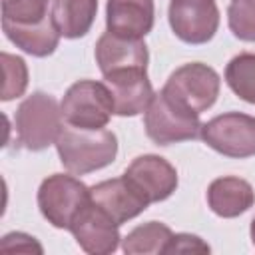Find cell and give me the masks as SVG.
I'll use <instances>...</instances> for the list:
<instances>
[{"label": "cell", "mask_w": 255, "mask_h": 255, "mask_svg": "<svg viewBox=\"0 0 255 255\" xmlns=\"http://www.w3.org/2000/svg\"><path fill=\"white\" fill-rule=\"evenodd\" d=\"M255 201L249 181L241 177H219L207 189V203L219 217H237L245 213Z\"/></svg>", "instance_id": "16"}, {"label": "cell", "mask_w": 255, "mask_h": 255, "mask_svg": "<svg viewBox=\"0 0 255 255\" xmlns=\"http://www.w3.org/2000/svg\"><path fill=\"white\" fill-rule=\"evenodd\" d=\"M0 64H2V92H0V98L4 102L20 98L24 94L26 86H28L26 62L22 58H18V56L2 52Z\"/></svg>", "instance_id": "20"}, {"label": "cell", "mask_w": 255, "mask_h": 255, "mask_svg": "<svg viewBox=\"0 0 255 255\" xmlns=\"http://www.w3.org/2000/svg\"><path fill=\"white\" fill-rule=\"evenodd\" d=\"M251 241H253V245H255V217H253V221H251Z\"/></svg>", "instance_id": "25"}, {"label": "cell", "mask_w": 255, "mask_h": 255, "mask_svg": "<svg viewBox=\"0 0 255 255\" xmlns=\"http://www.w3.org/2000/svg\"><path fill=\"white\" fill-rule=\"evenodd\" d=\"M171 229L163 223L149 221L135 227L124 239V251L128 255H145V253H165V245L171 239Z\"/></svg>", "instance_id": "18"}, {"label": "cell", "mask_w": 255, "mask_h": 255, "mask_svg": "<svg viewBox=\"0 0 255 255\" xmlns=\"http://www.w3.org/2000/svg\"><path fill=\"white\" fill-rule=\"evenodd\" d=\"M56 149L62 165L76 175H84L110 165L118 153V139L108 129L62 128Z\"/></svg>", "instance_id": "1"}, {"label": "cell", "mask_w": 255, "mask_h": 255, "mask_svg": "<svg viewBox=\"0 0 255 255\" xmlns=\"http://www.w3.org/2000/svg\"><path fill=\"white\" fill-rule=\"evenodd\" d=\"M149 203L167 199L177 187L175 167L159 155H139L135 157L124 173Z\"/></svg>", "instance_id": "11"}, {"label": "cell", "mask_w": 255, "mask_h": 255, "mask_svg": "<svg viewBox=\"0 0 255 255\" xmlns=\"http://www.w3.org/2000/svg\"><path fill=\"white\" fill-rule=\"evenodd\" d=\"M48 16V0H2V18L32 24Z\"/></svg>", "instance_id": "22"}, {"label": "cell", "mask_w": 255, "mask_h": 255, "mask_svg": "<svg viewBox=\"0 0 255 255\" xmlns=\"http://www.w3.org/2000/svg\"><path fill=\"white\" fill-rule=\"evenodd\" d=\"M62 128V110L48 94L28 96L16 112L18 143L30 151H42L56 143Z\"/></svg>", "instance_id": "2"}, {"label": "cell", "mask_w": 255, "mask_h": 255, "mask_svg": "<svg viewBox=\"0 0 255 255\" xmlns=\"http://www.w3.org/2000/svg\"><path fill=\"white\" fill-rule=\"evenodd\" d=\"M201 139L227 157L255 155V118L239 112L221 114L201 126Z\"/></svg>", "instance_id": "7"}, {"label": "cell", "mask_w": 255, "mask_h": 255, "mask_svg": "<svg viewBox=\"0 0 255 255\" xmlns=\"http://www.w3.org/2000/svg\"><path fill=\"white\" fill-rule=\"evenodd\" d=\"M98 12V0H54L52 20L64 38H80L90 32Z\"/></svg>", "instance_id": "17"}, {"label": "cell", "mask_w": 255, "mask_h": 255, "mask_svg": "<svg viewBox=\"0 0 255 255\" xmlns=\"http://www.w3.org/2000/svg\"><path fill=\"white\" fill-rule=\"evenodd\" d=\"M2 28L10 42H14L20 50L38 58L50 56L58 48V42L62 36L52 20V14L32 24H20V22L2 18Z\"/></svg>", "instance_id": "15"}, {"label": "cell", "mask_w": 255, "mask_h": 255, "mask_svg": "<svg viewBox=\"0 0 255 255\" xmlns=\"http://www.w3.org/2000/svg\"><path fill=\"white\" fill-rule=\"evenodd\" d=\"M153 0H108V30L126 38H143L153 28Z\"/></svg>", "instance_id": "14"}, {"label": "cell", "mask_w": 255, "mask_h": 255, "mask_svg": "<svg viewBox=\"0 0 255 255\" xmlns=\"http://www.w3.org/2000/svg\"><path fill=\"white\" fill-rule=\"evenodd\" d=\"M143 126L151 141H155L157 145H169L199 137L203 124L199 122V114L185 110L163 92H159L153 94L145 110Z\"/></svg>", "instance_id": "3"}, {"label": "cell", "mask_w": 255, "mask_h": 255, "mask_svg": "<svg viewBox=\"0 0 255 255\" xmlns=\"http://www.w3.org/2000/svg\"><path fill=\"white\" fill-rule=\"evenodd\" d=\"M62 118L84 129H102L114 114V98L106 82L80 80L72 84L62 100Z\"/></svg>", "instance_id": "4"}, {"label": "cell", "mask_w": 255, "mask_h": 255, "mask_svg": "<svg viewBox=\"0 0 255 255\" xmlns=\"http://www.w3.org/2000/svg\"><path fill=\"white\" fill-rule=\"evenodd\" d=\"M120 225L92 199L82 207L70 225L76 243L90 255H108L118 249Z\"/></svg>", "instance_id": "9"}, {"label": "cell", "mask_w": 255, "mask_h": 255, "mask_svg": "<svg viewBox=\"0 0 255 255\" xmlns=\"http://www.w3.org/2000/svg\"><path fill=\"white\" fill-rule=\"evenodd\" d=\"M231 32L245 42H255V0H231L227 8Z\"/></svg>", "instance_id": "21"}, {"label": "cell", "mask_w": 255, "mask_h": 255, "mask_svg": "<svg viewBox=\"0 0 255 255\" xmlns=\"http://www.w3.org/2000/svg\"><path fill=\"white\" fill-rule=\"evenodd\" d=\"M104 82L112 92L114 114L118 116H137L147 110L153 98V88L141 68L108 74L104 76Z\"/></svg>", "instance_id": "13"}, {"label": "cell", "mask_w": 255, "mask_h": 255, "mask_svg": "<svg viewBox=\"0 0 255 255\" xmlns=\"http://www.w3.org/2000/svg\"><path fill=\"white\" fill-rule=\"evenodd\" d=\"M165 253H209V245L201 241L197 235L177 233L165 245Z\"/></svg>", "instance_id": "23"}, {"label": "cell", "mask_w": 255, "mask_h": 255, "mask_svg": "<svg viewBox=\"0 0 255 255\" xmlns=\"http://www.w3.org/2000/svg\"><path fill=\"white\" fill-rule=\"evenodd\" d=\"M169 24L179 40L205 44L217 32L219 10L213 0H171Z\"/></svg>", "instance_id": "8"}, {"label": "cell", "mask_w": 255, "mask_h": 255, "mask_svg": "<svg viewBox=\"0 0 255 255\" xmlns=\"http://www.w3.org/2000/svg\"><path fill=\"white\" fill-rule=\"evenodd\" d=\"M90 199L104 209L118 225L137 217L147 205V197L126 177H116L102 181L90 189Z\"/></svg>", "instance_id": "10"}, {"label": "cell", "mask_w": 255, "mask_h": 255, "mask_svg": "<svg viewBox=\"0 0 255 255\" xmlns=\"http://www.w3.org/2000/svg\"><path fill=\"white\" fill-rule=\"evenodd\" d=\"M229 88L245 102L255 104V54H239L225 68Z\"/></svg>", "instance_id": "19"}, {"label": "cell", "mask_w": 255, "mask_h": 255, "mask_svg": "<svg viewBox=\"0 0 255 255\" xmlns=\"http://www.w3.org/2000/svg\"><path fill=\"white\" fill-rule=\"evenodd\" d=\"M221 80L213 68L201 62L177 68L165 82L163 94L193 114L209 110L219 96Z\"/></svg>", "instance_id": "5"}, {"label": "cell", "mask_w": 255, "mask_h": 255, "mask_svg": "<svg viewBox=\"0 0 255 255\" xmlns=\"http://www.w3.org/2000/svg\"><path fill=\"white\" fill-rule=\"evenodd\" d=\"M90 201V189L76 177L54 173L38 189V207L42 215L58 229H70L76 215Z\"/></svg>", "instance_id": "6"}, {"label": "cell", "mask_w": 255, "mask_h": 255, "mask_svg": "<svg viewBox=\"0 0 255 255\" xmlns=\"http://www.w3.org/2000/svg\"><path fill=\"white\" fill-rule=\"evenodd\" d=\"M0 253H42L40 243L24 233H8L0 243Z\"/></svg>", "instance_id": "24"}, {"label": "cell", "mask_w": 255, "mask_h": 255, "mask_svg": "<svg viewBox=\"0 0 255 255\" xmlns=\"http://www.w3.org/2000/svg\"><path fill=\"white\" fill-rule=\"evenodd\" d=\"M147 58V48L141 38H126L108 30L96 44V62L104 76L135 68L145 70Z\"/></svg>", "instance_id": "12"}]
</instances>
